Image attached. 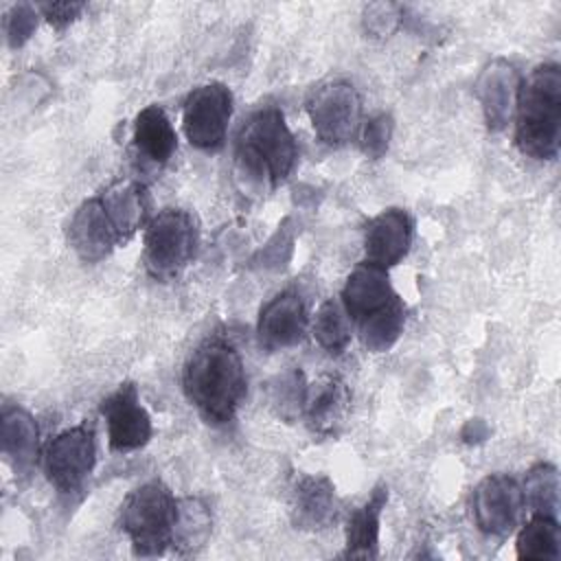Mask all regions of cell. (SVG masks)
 Wrapping results in <instances>:
<instances>
[{
    "mask_svg": "<svg viewBox=\"0 0 561 561\" xmlns=\"http://www.w3.org/2000/svg\"><path fill=\"white\" fill-rule=\"evenodd\" d=\"M234 184L248 197L276 188L298 160L296 138L276 105L261 107L241 125L232 156Z\"/></svg>",
    "mask_w": 561,
    "mask_h": 561,
    "instance_id": "1",
    "label": "cell"
},
{
    "mask_svg": "<svg viewBox=\"0 0 561 561\" xmlns=\"http://www.w3.org/2000/svg\"><path fill=\"white\" fill-rule=\"evenodd\" d=\"M245 386L243 359L224 337H208L184 364V394L206 423H230L245 397Z\"/></svg>",
    "mask_w": 561,
    "mask_h": 561,
    "instance_id": "2",
    "label": "cell"
},
{
    "mask_svg": "<svg viewBox=\"0 0 561 561\" xmlns=\"http://www.w3.org/2000/svg\"><path fill=\"white\" fill-rule=\"evenodd\" d=\"M515 145L533 160H554L561 145V68L539 64L519 83Z\"/></svg>",
    "mask_w": 561,
    "mask_h": 561,
    "instance_id": "3",
    "label": "cell"
},
{
    "mask_svg": "<svg viewBox=\"0 0 561 561\" xmlns=\"http://www.w3.org/2000/svg\"><path fill=\"white\" fill-rule=\"evenodd\" d=\"M178 500L167 484L151 480L134 489L121 506V526L140 557H158L173 543Z\"/></svg>",
    "mask_w": 561,
    "mask_h": 561,
    "instance_id": "4",
    "label": "cell"
},
{
    "mask_svg": "<svg viewBox=\"0 0 561 561\" xmlns=\"http://www.w3.org/2000/svg\"><path fill=\"white\" fill-rule=\"evenodd\" d=\"M197 245L199 228L195 217L184 208H164L145 226V267L158 280H173L193 261Z\"/></svg>",
    "mask_w": 561,
    "mask_h": 561,
    "instance_id": "5",
    "label": "cell"
},
{
    "mask_svg": "<svg viewBox=\"0 0 561 561\" xmlns=\"http://www.w3.org/2000/svg\"><path fill=\"white\" fill-rule=\"evenodd\" d=\"M307 116L324 145H346L362 127V96L344 79L324 81L309 94Z\"/></svg>",
    "mask_w": 561,
    "mask_h": 561,
    "instance_id": "6",
    "label": "cell"
},
{
    "mask_svg": "<svg viewBox=\"0 0 561 561\" xmlns=\"http://www.w3.org/2000/svg\"><path fill=\"white\" fill-rule=\"evenodd\" d=\"M44 473L59 493L79 491L96 465L94 430L88 423L68 427L44 447Z\"/></svg>",
    "mask_w": 561,
    "mask_h": 561,
    "instance_id": "7",
    "label": "cell"
},
{
    "mask_svg": "<svg viewBox=\"0 0 561 561\" xmlns=\"http://www.w3.org/2000/svg\"><path fill=\"white\" fill-rule=\"evenodd\" d=\"M232 103L230 88L219 81L191 90L182 107V127L186 140L202 151L219 149L228 134Z\"/></svg>",
    "mask_w": 561,
    "mask_h": 561,
    "instance_id": "8",
    "label": "cell"
},
{
    "mask_svg": "<svg viewBox=\"0 0 561 561\" xmlns=\"http://www.w3.org/2000/svg\"><path fill=\"white\" fill-rule=\"evenodd\" d=\"M522 484L506 473H491L482 478L471 493V511L476 526L491 537L511 535L524 513Z\"/></svg>",
    "mask_w": 561,
    "mask_h": 561,
    "instance_id": "9",
    "label": "cell"
},
{
    "mask_svg": "<svg viewBox=\"0 0 561 561\" xmlns=\"http://www.w3.org/2000/svg\"><path fill=\"white\" fill-rule=\"evenodd\" d=\"M101 416L107 425V443L112 451H134L149 443L153 434L151 416L140 403L138 388L131 381L121 383L101 401Z\"/></svg>",
    "mask_w": 561,
    "mask_h": 561,
    "instance_id": "10",
    "label": "cell"
},
{
    "mask_svg": "<svg viewBox=\"0 0 561 561\" xmlns=\"http://www.w3.org/2000/svg\"><path fill=\"white\" fill-rule=\"evenodd\" d=\"M309 327V316L305 300L298 291L285 289L270 298L261 311L256 322L259 346L274 353L302 342Z\"/></svg>",
    "mask_w": 561,
    "mask_h": 561,
    "instance_id": "11",
    "label": "cell"
},
{
    "mask_svg": "<svg viewBox=\"0 0 561 561\" xmlns=\"http://www.w3.org/2000/svg\"><path fill=\"white\" fill-rule=\"evenodd\" d=\"M519 83L522 81L515 66L502 57L491 59L482 68L476 81V96L480 101L484 123L491 131H502L511 123Z\"/></svg>",
    "mask_w": 561,
    "mask_h": 561,
    "instance_id": "12",
    "label": "cell"
},
{
    "mask_svg": "<svg viewBox=\"0 0 561 561\" xmlns=\"http://www.w3.org/2000/svg\"><path fill=\"white\" fill-rule=\"evenodd\" d=\"M68 243L85 263L103 261L121 243V237L99 195L85 199L75 210L68 224Z\"/></svg>",
    "mask_w": 561,
    "mask_h": 561,
    "instance_id": "13",
    "label": "cell"
},
{
    "mask_svg": "<svg viewBox=\"0 0 561 561\" xmlns=\"http://www.w3.org/2000/svg\"><path fill=\"white\" fill-rule=\"evenodd\" d=\"M291 522L300 530H324L337 517L335 486L327 476L300 473L289 489Z\"/></svg>",
    "mask_w": 561,
    "mask_h": 561,
    "instance_id": "14",
    "label": "cell"
},
{
    "mask_svg": "<svg viewBox=\"0 0 561 561\" xmlns=\"http://www.w3.org/2000/svg\"><path fill=\"white\" fill-rule=\"evenodd\" d=\"M414 237L412 217L403 208H386L364 228V254L368 263L392 267L410 250Z\"/></svg>",
    "mask_w": 561,
    "mask_h": 561,
    "instance_id": "15",
    "label": "cell"
},
{
    "mask_svg": "<svg viewBox=\"0 0 561 561\" xmlns=\"http://www.w3.org/2000/svg\"><path fill=\"white\" fill-rule=\"evenodd\" d=\"M397 298L399 294L390 283L388 270L368 261L359 263L346 276V283L342 287V307L348 313L351 322H362L370 318Z\"/></svg>",
    "mask_w": 561,
    "mask_h": 561,
    "instance_id": "16",
    "label": "cell"
},
{
    "mask_svg": "<svg viewBox=\"0 0 561 561\" xmlns=\"http://www.w3.org/2000/svg\"><path fill=\"white\" fill-rule=\"evenodd\" d=\"M348 410L351 392L340 377L327 375L309 383L302 419L313 434L335 436L344 425Z\"/></svg>",
    "mask_w": 561,
    "mask_h": 561,
    "instance_id": "17",
    "label": "cell"
},
{
    "mask_svg": "<svg viewBox=\"0 0 561 561\" xmlns=\"http://www.w3.org/2000/svg\"><path fill=\"white\" fill-rule=\"evenodd\" d=\"M99 197L121 237V243L131 239V234L151 219V197L147 186L138 180H116Z\"/></svg>",
    "mask_w": 561,
    "mask_h": 561,
    "instance_id": "18",
    "label": "cell"
},
{
    "mask_svg": "<svg viewBox=\"0 0 561 561\" xmlns=\"http://www.w3.org/2000/svg\"><path fill=\"white\" fill-rule=\"evenodd\" d=\"M388 504V486L377 484L366 502L357 506L346 524V548L348 559H377L379 557V526Z\"/></svg>",
    "mask_w": 561,
    "mask_h": 561,
    "instance_id": "19",
    "label": "cell"
},
{
    "mask_svg": "<svg viewBox=\"0 0 561 561\" xmlns=\"http://www.w3.org/2000/svg\"><path fill=\"white\" fill-rule=\"evenodd\" d=\"M2 454L18 473H28L39 456V427L20 405H2Z\"/></svg>",
    "mask_w": 561,
    "mask_h": 561,
    "instance_id": "20",
    "label": "cell"
},
{
    "mask_svg": "<svg viewBox=\"0 0 561 561\" xmlns=\"http://www.w3.org/2000/svg\"><path fill=\"white\" fill-rule=\"evenodd\" d=\"M131 142L147 162L167 164L178 149V134L160 105H147L134 118Z\"/></svg>",
    "mask_w": 561,
    "mask_h": 561,
    "instance_id": "21",
    "label": "cell"
},
{
    "mask_svg": "<svg viewBox=\"0 0 561 561\" xmlns=\"http://www.w3.org/2000/svg\"><path fill=\"white\" fill-rule=\"evenodd\" d=\"M213 528L208 506L199 497L178 500V519L173 528V548L180 554H193L206 546Z\"/></svg>",
    "mask_w": 561,
    "mask_h": 561,
    "instance_id": "22",
    "label": "cell"
},
{
    "mask_svg": "<svg viewBox=\"0 0 561 561\" xmlns=\"http://www.w3.org/2000/svg\"><path fill=\"white\" fill-rule=\"evenodd\" d=\"M517 557L535 561H557L561 557V528L557 517L533 515L517 533Z\"/></svg>",
    "mask_w": 561,
    "mask_h": 561,
    "instance_id": "23",
    "label": "cell"
},
{
    "mask_svg": "<svg viewBox=\"0 0 561 561\" xmlns=\"http://www.w3.org/2000/svg\"><path fill=\"white\" fill-rule=\"evenodd\" d=\"M357 327H359L362 344L370 353L390 351L397 344V340L401 337L403 327H405V305H403V300L401 298L392 300L381 311H377L370 318L357 322Z\"/></svg>",
    "mask_w": 561,
    "mask_h": 561,
    "instance_id": "24",
    "label": "cell"
},
{
    "mask_svg": "<svg viewBox=\"0 0 561 561\" xmlns=\"http://www.w3.org/2000/svg\"><path fill=\"white\" fill-rule=\"evenodd\" d=\"M307 377L300 368H287L270 379L267 383V403L274 414L283 421H296L302 416L307 399Z\"/></svg>",
    "mask_w": 561,
    "mask_h": 561,
    "instance_id": "25",
    "label": "cell"
},
{
    "mask_svg": "<svg viewBox=\"0 0 561 561\" xmlns=\"http://www.w3.org/2000/svg\"><path fill=\"white\" fill-rule=\"evenodd\" d=\"M311 333L329 355H342L351 342V318L342 302L324 300L316 311Z\"/></svg>",
    "mask_w": 561,
    "mask_h": 561,
    "instance_id": "26",
    "label": "cell"
},
{
    "mask_svg": "<svg viewBox=\"0 0 561 561\" xmlns=\"http://www.w3.org/2000/svg\"><path fill=\"white\" fill-rule=\"evenodd\" d=\"M524 502L530 506L533 515L557 517L559 513V471L550 462H537L528 469L522 484Z\"/></svg>",
    "mask_w": 561,
    "mask_h": 561,
    "instance_id": "27",
    "label": "cell"
},
{
    "mask_svg": "<svg viewBox=\"0 0 561 561\" xmlns=\"http://www.w3.org/2000/svg\"><path fill=\"white\" fill-rule=\"evenodd\" d=\"M392 116L381 112L370 116L366 123H362L359 127V147L364 151L366 158L370 160H379L386 156L388 147H390V138H392Z\"/></svg>",
    "mask_w": 561,
    "mask_h": 561,
    "instance_id": "28",
    "label": "cell"
},
{
    "mask_svg": "<svg viewBox=\"0 0 561 561\" xmlns=\"http://www.w3.org/2000/svg\"><path fill=\"white\" fill-rule=\"evenodd\" d=\"M37 4L18 2L4 15V35L11 48L24 46L37 28Z\"/></svg>",
    "mask_w": 561,
    "mask_h": 561,
    "instance_id": "29",
    "label": "cell"
},
{
    "mask_svg": "<svg viewBox=\"0 0 561 561\" xmlns=\"http://www.w3.org/2000/svg\"><path fill=\"white\" fill-rule=\"evenodd\" d=\"M399 20V7L397 4H370L364 13L366 28L375 35H388L397 26Z\"/></svg>",
    "mask_w": 561,
    "mask_h": 561,
    "instance_id": "30",
    "label": "cell"
},
{
    "mask_svg": "<svg viewBox=\"0 0 561 561\" xmlns=\"http://www.w3.org/2000/svg\"><path fill=\"white\" fill-rule=\"evenodd\" d=\"M85 9L83 2H39L37 11L55 26V28H66L75 18H79V13Z\"/></svg>",
    "mask_w": 561,
    "mask_h": 561,
    "instance_id": "31",
    "label": "cell"
},
{
    "mask_svg": "<svg viewBox=\"0 0 561 561\" xmlns=\"http://www.w3.org/2000/svg\"><path fill=\"white\" fill-rule=\"evenodd\" d=\"M489 436V427L480 421V419H471L467 421L465 430H462V438L467 443H478V440H484Z\"/></svg>",
    "mask_w": 561,
    "mask_h": 561,
    "instance_id": "32",
    "label": "cell"
}]
</instances>
